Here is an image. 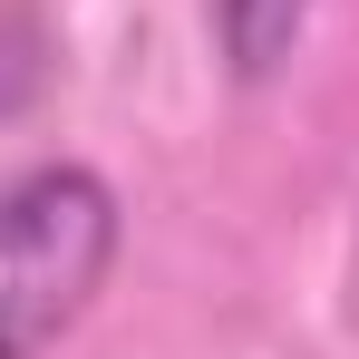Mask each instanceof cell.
Wrapping results in <instances>:
<instances>
[{"mask_svg": "<svg viewBox=\"0 0 359 359\" xmlns=\"http://www.w3.org/2000/svg\"><path fill=\"white\" fill-rule=\"evenodd\" d=\"M117 184L97 165H29L0 184V359H39L117 272Z\"/></svg>", "mask_w": 359, "mask_h": 359, "instance_id": "obj_1", "label": "cell"}, {"mask_svg": "<svg viewBox=\"0 0 359 359\" xmlns=\"http://www.w3.org/2000/svg\"><path fill=\"white\" fill-rule=\"evenodd\" d=\"M301 29H311V0H214V49H224V68L243 88L282 78V59L301 49Z\"/></svg>", "mask_w": 359, "mask_h": 359, "instance_id": "obj_2", "label": "cell"}]
</instances>
